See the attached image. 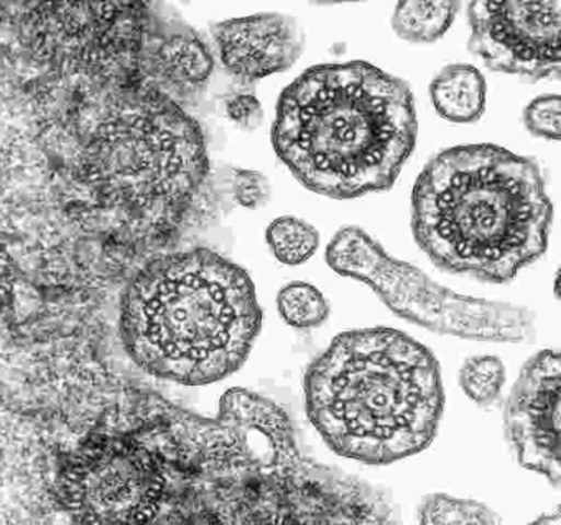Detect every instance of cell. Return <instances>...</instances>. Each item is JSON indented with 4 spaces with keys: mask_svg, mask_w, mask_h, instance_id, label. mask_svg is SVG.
<instances>
[{
    "mask_svg": "<svg viewBox=\"0 0 561 525\" xmlns=\"http://www.w3.org/2000/svg\"><path fill=\"white\" fill-rule=\"evenodd\" d=\"M180 455L198 478L195 521L226 524H396L382 486L301 452L288 413L232 387L215 419H176Z\"/></svg>",
    "mask_w": 561,
    "mask_h": 525,
    "instance_id": "1",
    "label": "cell"
},
{
    "mask_svg": "<svg viewBox=\"0 0 561 525\" xmlns=\"http://www.w3.org/2000/svg\"><path fill=\"white\" fill-rule=\"evenodd\" d=\"M412 89L364 61L307 69L278 98L272 144L308 189L356 199L393 186L415 148Z\"/></svg>",
    "mask_w": 561,
    "mask_h": 525,
    "instance_id": "2",
    "label": "cell"
},
{
    "mask_svg": "<svg viewBox=\"0 0 561 525\" xmlns=\"http://www.w3.org/2000/svg\"><path fill=\"white\" fill-rule=\"evenodd\" d=\"M551 220L538 164L495 144L442 151L413 187L416 245L439 269L492 284L543 255Z\"/></svg>",
    "mask_w": 561,
    "mask_h": 525,
    "instance_id": "3",
    "label": "cell"
},
{
    "mask_svg": "<svg viewBox=\"0 0 561 525\" xmlns=\"http://www.w3.org/2000/svg\"><path fill=\"white\" fill-rule=\"evenodd\" d=\"M443 406L435 354L393 328L337 335L305 376L311 425L334 453L366 465H390L425 450Z\"/></svg>",
    "mask_w": 561,
    "mask_h": 525,
    "instance_id": "4",
    "label": "cell"
},
{
    "mask_svg": "<svg viewBox=\"0 0 561 525\" xmlns=\"http://www.w3.org/2000/svg\"><path fill=\"white\" fill-rule=\"evenodd\" d=\"M261 327L249 272L206 248L153 259L121 302V335L130 358L152 376L186 386L238 371Z\"/></svg>",
    "mask_w": 561,
    "mask_h": 525,
    "instance_id": "5",
    "label": "cell"
},
{
    "mask_svg": "<svg viewBox=\"0 0 561 525\" xmlns=\"http://www.w3.org/2000/svg\"><path fill=\"white\" fill-rule=\"evenodd\" d=\"M77 173L113 206L182 209L208 176L198 121L159 91L117 105L78 150Z\"/></svg>",
    "mask_w": 561,
    "mask_h": 525,
    "instance_id": "6",
    "label": "cell"
},
{
    "mask_svg": "<svg viewBox=\"0 0 561 525\" xmlns=\"http://www.w3.org/2000/svg\"><path fill=\"white\" fill-rule=\"evenodd\" d=\"M327 262L337 275L373 288L403 320L435 334L499 343H531L537 338L530 308L458 294L390 256L359 226L337 230L328 243Z\"/></svg>",
    "mask_w": 561,
    "mask_h": 525,
    "instance_id": "7",
    "label": "cell"
},
{
    "mask_svg": "<svg viewBox=\"0 0 561 525\" xmlns=\"http://www.w3.org/2000/svg\"><path fill=\"white\" fill-rule=\"evenodd\" d=\"M162 456L130 439H106L78 450L60 476V498L75 521L144 524L165 498Z\"/></svg>",
    "mask_w": 561,
    "mask_h": 525,
    "instance_id": "8",
    "label": "cell"
},
{
    "mask_svg": "<svg viewBox=\"0 0 561 525\" xmlns=\"http://www.w3.org/2000/svg\"><path fill=\"white\" fill-rule=\"evenodd\" d=\"M144 19L140 3H44L28 19V36L51 65L94 72L139 51Z\"/></svg>",
    "mask_w": 561,
    "mask_h": 525,
    "instance_id": "9",
    "label": "cell"
},
{
    "mask_svg": "<svg viewBox=\"0 0 561 525\" xmlns=\"http://www.w3.org/2000/svg\"><path fill=\"white\" fill-rule=\"evenodd\" d=\"M468 49L492 71L528 81L558 78L561 0L471 2Z\"/></svg>",
    "mask_w": 561,
    "mask_h": 525,
    "instance_id": "10",
    "label": "cell"
},
{
    "mask_svg": "<svg viewBox=\"0 0 561 525\" xmlns=\"http://www.w3.org/2000/svg\"><path fill=\"white\" fill-rule=\"evenodd\" d=\"M560 370L557 350L531 357L504 410L505 439L518 465L545 476L554 488L561 482Z\"/></svg>",
    "mask_w": 561,
    "mask_h": 525,
    "instance_id": "11",
    "label": "cell"
},
{
    "mask_svg": "<svg viewBox=\"0 0 561 525\" xmlns=\"http://www.w3.org/2000/svg\"><path fill=\"white\" fill-rule=\"evenodd\" d=\"M219 59L229 74L259 81L287 71L305 49V32L295 16L255 13L213 26Z\"/></svg>",
    "mask_w": 561,
    "mask_h": 525,
    "instance_id": "12",
    "label": "cell"
},
{
    "mask_svg": "<svg viewBox=\"0 0 561 525\" xmlns=\"http://www.w3.org/2000/svg\"><path fill=\"white\" fill-rule=\"evenodd\" d=\"M149 66L153 78L167 88L193 92L209 81L215 59L198 33L180 26L157 42Z\"/></svg>",
    "mask_w": 561,
    "mask_h": 525,
    "instance_id": "13",
    "label": "cell"
},
{
    "mask_svg": "<svg viewBox=\"0 0 561 525\" xmlns=\"http://www.w3.org/2000/svg\"><path fill=\"white\" fill-rule=\"evenodd\" d=\"M485 79L469 65H449L433 78L430 97L436 112L453 124H472L484 114Z\"/></svg>",
    "mask_w": 561,
    "mask_h": 525,
    "instance_id": "14",
    "label": "cell"
},
{
    "mask_svg": "<svg viewBox=\"0 0 561 525\" xmlns=\"http://www.w3.org/2000/svg\"><path fill=\"white\" fill-rule=\"evenodd\" d=\"M461 3L453 0L442 2H400L397 3L392 15L393 32L409 43L425 45L442 38Z\"/></svg>",
    "mask_w": 561,
    "mask_h": 525,
    "instance_id": "15",
    "label": "cell"
},
{
    "mask_svg": "<svg viewBox=\"0 0 561 525\" xmlns=\"http://www.w3.org/2000/svg\"><path fill=\"white\" fill-rule=\"evenodd\" d=\"M416 521L423 525H495L501 517L484 502L458 499L453 495H425L416 509Z\"/></svg>",
    "mask_w": 561,
    "mask_h": 525,
    "instance_id": "16",
    "label": "cell"
},
{
    "mask_svg": "<svg viewBox=\"0 0 561 525\" xmlns=\"http://www.w3.org/2000/svg\"><path fill=\"white\" fill-rule=\"evenodd\" d=\"M265 236L275 258L288 266L304 265L320 246L318 230L297 217H278L268 225Z\"/></svg>",
    "mask_w": 561,
    "mask_h": 525,
    "instance_id": "17",
    "label": "cell"
},
{
    "mask_svg": "<svg viewBox=\"0 0 561 525\" xmlns=\"http://www.w3.org/2000/svg\"><path fill=\"white\" fill-rule=\"evenodd\" d=\"M277 308L285 324L298 330L320 327L330 317V302L308 282L294 281L278 291Z\"/></svg>",
    "mask_w": 561,
    "mask_h": 525,
    "instance_id": "18",
    "label": "cell"
},
{
    "mask_svg": "<svg viewBox=\"0 0 561 525\" xmlns=\"http://www.w3.org/2000/svg\"><path fill=\"white\" fill-rule=\"evenodd\" d=\"M466 396L481 407L497 402L505 384V366L494 354L468 358L459 371Z\"/></svg>",
    "mask_w": 561,
    "mask_h": 525,
    "instance_id": "19",
    "label": "cell"
},
{
    "mask_svg": "<svg viewBox=\"0 0 561 525\" xmlns=\"http://www.w3.org/2000/svg\"><path fill=\"white\" fill-rule=\"evenodd\" d=\"M524 124L535 137L560 140V95L548 94L534 98L524 110Z\"/></svg>",
    "mask_w": 561,
    "mask_h": 525,
    "instance_id": "20",
    "label": "cell"
},
{
    "mask_svg": "<svg viewBox=\"0 0 561 525\" xmlns=\"http://www.w3.org/2000/svg\"><path fill=\"white\" fill-rule=\"evenodd\" d=\"M232 194L239 206L245 209H261L272 199L271 180L254 170H238L232 177Z\"/></svg>",
    "mask_w": 561,
    "mask_h": 525,
    "instance_id": "21",
    "label": "cell"
},
{
    "mask_svg": "<svg viewBox=\"0 0 561 525\" xmlns=\"http://www.w3.org/2000/svg\"><path fill=\"white\" fill-rule=\"evenodd\" d=\"M226 114L242 130L254 131L264 124L262 102L254 94H234L226 101Z\"/></svg>",
    "mask_w": 561,
    "mask_h": 525,
    "instance_id": "22",
    "label": "cell"
},
{
    "mask_svg": "<svg viewBox=\"0 0 561 525\" xmlns=\"http://www.w3.org/2000/svg\"><path fill=\"white\" fill-rule=\"evenodd\" d=\"M14 282L15 271L11 256L5 252L4 246L0 245V312L4 311L5 305L11 301Z\"/></svg>",
    "mask_w": 561,
    "mask_h": 525,
    "instance_id": "23",
    "label": "cell"
},
{
    "mask_svg": "<svg viewBox=\"0 0 561 525\" xmlns=\"http://www.w3.org/2000/svg\"><path fill=\"white\" fill-rule=\"evenodd\" d=\"M0 466H2V453H0Z\"/></svg>",
    "mask_w": 561,
    "mask_h": 525,
    "instance_id": "24",
    "label": "cell"
}]
</instances>
